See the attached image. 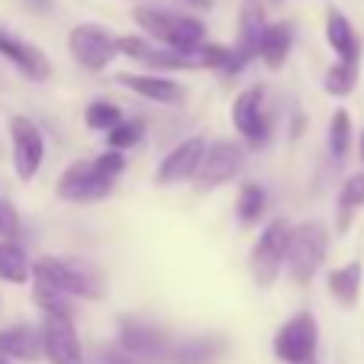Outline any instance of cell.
<instances>
[{"label":"cell","instance_id":"6da1fadb","mask_svg":"<svg viewBox=\"0 0 364 364\" xmlns=\"http://www.w3.org/2000/svg\"><path fill=\"white\" fill-rule=\"evenodd\" d=\"M33 296L46 316H71V296L97 300L103 294L100 274L77 258H39L33 264Z\"/></svg>","mask_w":364,"mask_h":364},{"label":"cell","instance_id":"7a4b0ae2","mask_svg":"<svg viewBox=\"0 0 364 364\" xmlns=\"http://www.w3.org/2000/svg\"><path fill=\"white\" fill-rule=\"evenodd\" d=\"M132 20L151 36L159 39L165 48L181 52V55H191L203 46L206 29L200 20L184 14H174V10H159V7H136L132 10Z\"/></svg>","mask_w":364,"mask_h":364},{"label":"cell","instance_id":"3957f363","mask_svg":"<svg viewBox=\"0 0 364 364\" xmlns=\"http://www.w3.org/2000/svg\"><path fill=\"white\" fill-rule=\"evenodd\" d=\"M326 252H329V232H326L319 223H303L290 232V245H287V264L290 277L296 284H309L313 274L323 268Z\"/></svg>","mask_w":364,"mask_h":364},{"label":"cell","instance_id":"277c9868","mask_svg":"<svg viewBox=\"0 0 364 364\" xmlns=\"http://www.w3.org/2000/svg\"><path fill=\"white\" fill-rule=\"evenodd\" d=\"M171 338L142 319H123L119 326V355L129 364H171Z\"/></svg>","mask_w":364,"mask_h":364},{"label":"cell","instance_id":"5b68a950","mask_svg":"<svg viewBox=\"0 0 364 364\" xmlns=\"http://www.w3.org/2000/svg\"><path fill=\"white\" fill-rule=\"evenodd\" d=\"M290 232H294L290 220L277 216V220H271L268 226L262 229V235H258V242H255L252 274L262 287H271V284L277 281V274H281L284 258H287V245H290Z\"/></svg>","mask_w":364,"mask_h":364},{"label":"cell","instance_id":"8992f818","mask_svg":"<svg viewBox=\"0 0 364 364\" xmlns=\"http://www.w3.org/2000/svg\"><path fill=\"white\" fill-rule=\"evenodd\" d=\"M316 348H319V326L313 319V313H296L274 336V355L284 364L316 361Z\"/></svg>","mask_w":364,"mask_h":364},{"label":"cell","instance_id":"52a82bcc","mask_svg":"<svg viewBox=\"0 0 364 364\" xmlns=\"http://www.w3.org/2000/svg\"><path fill=\"white\" fill-rule=\"evenodd\" d=\"M117 178L103 171L94 161H75L68 171L58 178V197L68 200V203H90V200H103L113 191Z\"/></svg>","mask_w":364,"mask_h":364},{"label":"cell","instance_id":"ba28073f","mask_svg":"<svg viewBox=\"0 0 364 364\" xmlns=\"http://www.w3.org/2000/svg\"><path fill=\"white\" fill-rule=\"evenodd\" d=\"M68 52L81 68L103 71L117 58V39L107 29L94 26V23H84V26H75L68 33Z\"/></svg>","mask_w":364,"mask_h":364},{"label":"cell","instance_id":"9c48e42d","mask_svg":"<svg viewBox=\"0 0 364 364\" xmlns=\"http://www.w3.org/2000/svg\"><path fill=\"white\" fill-rule=\"evenodd\" d=\"M245 165V151L239 149L229 139H220V142H210L203 151V161L197 168V184L200 191H210V187H223L235 178Z\"/></svg>","mask_w":364,"mask_h":364},{"label":"cell","instance_id":"30bf717a","mask_svg":"<svg viewBox=\"0 0 364 364\" xmlns=\"http://www.w3.org/2000/svg\"><path fill=\"white\" fill-rule=\"evenodd\" d=\"M232 126L248 145H264L271 136V123L264 117V87L252 84L232 103Z\"/></svg>","mask_w":364,"mask_h":364},{"label":"cell","instance_id":"8fae6325","mask_svg":"<svg viewBox=\"0 0 364 364\" xmlns=\"http://www.w3.org/2000/svg\"><path fill=\"white\" fill-rule=\"evenodd\" d=\"M10 142H14V168L23 181H33L46 159V142H42L39 126L29 117L10 119Z\"/></svg>","mask_w":364,"mask_h":364},{"label":"cell","instance_id":"7c38bea8","mask_svg":"<svg viewBox=\"0 0 364 364\" xmlns=\"http://www.w3.org/2000/svg\"><path fill=\"white\" fill-rule=\"evenodd\" d=\"M264 26H268V16H264L262 0H245L239 14V46L232 48V58L226 65L229 75L242 71L252 58H258V39H262Z\"/></svg>","mask_w":364,"mask_h":364},{"label":"cell","instance_id":"4fadbf2b","mask_svg":"<svg viewBox=\"0 0 364 364\" xmlns=\"http://www.w3.org/2000/svg\"><path fill=\"white\" fill-rule=\"evenodd\" d=\"M42 355H48L52 364H84L81 338H77L71 316H46V326H42Z\"/></svg>","mask_w":364,"mask_h":364},{"label":"cell","instance_id":"5bb4252c","mask_svg":"<svg viewBox=\"0 0 364 364\" xmlns=\"http://www.w3.org/2000/svg\"><path fill=\"white\" fill-rule=\"evenodd\" d=\"M0 55L7 58V62L14 65L23 77H29V81H46V77L52 75V65H48L46 52L36 48L33 42L14 36L10 29H4V26H0Z\"/></svg>","mask_w":364,"mask_h":364},{"label":"cell","instance_id":"9a60e30c","mask_svg":"<svg viewBox=\"0 0 364 364\" xmlns=\"http://www.w3.org/2000/svg\"><path fill=\"white\" fill-rule=\"evenodd\" d=\"M203 151H206L203 139H187L178 149H171V155H165V161L159 165V184H181V181L197 178Z\"/></svg>","mask_w":364,"mask_h":364},{"label":"cell","instance_id":"2e32d148","mask_svg":"<svg viewBox=\"0 0 364 364\" xmlns=\"http://www.w3.org/2000/svg\"><path fill=\"white\" fill-rule=\"evenodd\" d=\"M117 81L123 87H129L132 94L149 97L155 103H181L184 100V87L171 77H159V75H117Z\"/></svg>","mask_w":364,"mask_h":364},{"label":"cell","instance_id":"e0dca14e","mask_svg":"<svg viewBox=\"0 0 364 364\" xmlns=\"http://www.w3.org/2000/svg\"><path fill=\"white\" fill-rule=\"evenodd\" d=\"M226 351V338L220 336H191L184 342H174L171 364H216Z\"/></svg>","mask_w":364,"mask_h":364},{"label":"cell","instance_id":"ac0fdd59","mask_svg":"<svg viewBox=\"0 0 364 364\" xmlns=\"http://www.w3.org/2000/svg\"><path fill=\"white\" fill-rule=\"evenodd\" d=\"M326 39H329L332 52L338 55V62H358L361 58V42H358L348 16L336 7L326 14Z\"/></svg>","mask_w":364,"mask_h":364},{"label":"cell","instance_id":"d6986e66","mask_svg":"<svg viewBox=\"0 0 364 364\" xmlns=\"http://www.w3.org/2000/svg\"><path fill=\"white\" fill-rule=\"evenodd\" d=\"M0 358H16V361H39L42 358V332L29 326H14L0 332Z\"/></svg>","mask_w":364,"mask_h":364},{"label":"cell","instance_id":"ffe728a7","mask_svg":"<svg viewBox=\"0 0 364 364\" xmlns=\"http://www.w3.org/2000/svg\"><path fill=\"white\" fill-rule=\"evenodd\" d=\"M290 46H294V26L290 23H268L262 39H258V58L268 68H281L290 55Z\"/></svg>","mask_w":364,"mask_h":364},{"label":"cell","instance_id":"44dd1931","mask_svg":"<svg viewBox=\"0 0 364 364\" xmlns=\"http://www.w3.org/2000/svg\"><path fill=\"white\" fill-rule=\"evenodd\" d=\"M29 271H33V264H29L26 252L14 239H0V281L26 284Z\"/></svg>","mask_w":364,"mask_h":364},{"label":"cell","instance_id":"7402d4cb","mask_svg":"<svg viewBox=\"0 0 364 364\" xmlns=\"http://www.w3.org/2000/svg\"><path fill=\"white\" fill-rule=\"evenodd\" d=\"M329 294L336 296L342 306H355L358 294H361V262H351L345 268L329 274Z\"/></svg>","mask_w":364,"mask_h":364},{"label":"cell","instance_id":"603a6c76","mask_svg":"<svg viewBox=\"0 0 364 364\" xmlns=\"http://www.w3.org/2000/svg\"><path fill=\"white\" fill-rule=\"evenodd\" d=\"M358 206H364V171L351 174L342 184V191H338V232L348 229V220Z\"/></svg>","mask_w":364,"mask_h":364},{"label":"cell","instance_id":"cb8c5ba5","mask_svg":"<svg viewBox=\"0 0 364 364\" xmlns=\"http://www.w3.org/2000/svg\"><path fill=\"white\" fill-rule=\"evenodd\" d=\"M264 210H268V193L258 184H242L239 200H235V216H239L245 226H252V223L262 220Z\"/></svg>","mask_w":364,"mask_h":364},{"label":"cell","instance_id":"d4e9b609","mask_svg":"<svg viewBox=\"0 0 364 364\" xmlns=\"http://www.w3.org/2000/svg\"><path fill=\"white\" fill-rule=\"evenodd\" d=\"M358 84V62H336L326 71V94L348 97Z\"/></svg>","mask_w":364,"mask_h":364},{"label":"cell","instance_id":"484cf974","mask_svg":"<svg viewBox=\"0 0 364 364\" xmlns=\"http://www.w3.org/2000/svg\"><path fill=\"white\" fill-rule=\"evenodd\" d=\"M84 123L97 132H110L113 126L123 123V113H119V107L110 100H94L87 110H84Z\"/></svg>","mask_w":364,"mask_h":364},{"label":"cell","instance_id":"4316f807","mask_svg":"<svg viewBox=\"0 0 364 364\" xmlns=\"http://www.w3.org/2000/svg\"><path fill=\"white\" fill-rule=\"evenodd\" d=\"M348 145H351V117L348 110H336L332 113V123H329V151L332 159L342 161L348 155Z\"/></svg>","mask_w":364,"mask_h":364},{"label":"cell","instance_id":"83f0119b","mask_svg":"<svg viewBox=\"0 0 364 364\" xmlns=\"http://www.w3.org/2000/svg\"><path fill=\"white\" fill-rule=\"evenodd\" d=\"M145 136V123L142 119H123L119 126H113L110 132H107V142H110L113 151H123V149H132V145H139Z\"/></svg>","mask_w":364,"mask_h":364},{"label":"cell","instance_id":"f1b7e54d","mask_svg":"<svg viewBox=\"0 0 364 364\" xmlns=\"http://www.w3.org/2000/svg\"><path fill=\"white\" fill-rule=\"evenodd\" d=\"M184 4H191V7H200V10H206L213 0H184Z\"/></svg>","mask_w":364,"mask_h":364},{"label":"cell","instance_id":"f546056e","mask_svg":"<svg viewBox=\"0 0 364 364\" xmlns=\"http://www.w3.org/2000/svg\"><path fill=\"white\" fill-rule=\"evenodd\" d=\"M361 161H364V132H361Z\"/></svg>","mask_w":364,"mask_h":364},{"label":"cell","instance_id":"4dcf8cb0","mask_svg":"<svg viewBox=\"0 0 364 364\" xmlns=\"http://www.w3.org/2000/svg\"><path fill=\"white\" fill-rule=\"evenodd\" d=\"M0 364H7V361H4V358H0Z\"/></svg>","mask_w":364,"mask_h":364},{"label":"cell","instance_id":"1f68e13d","mask_svg":"<svg viewBox=\"0 0 364 364\" xmlns=\"http://www.w3.org/2000/svg\"><path fill=\"white\" fill-rule=\"evenodd\" d=\"M306 364H316V361H306Z\"/></svg>","mask_w":364,"mask_h":364}]
</instances>
